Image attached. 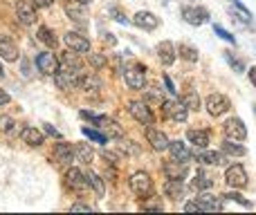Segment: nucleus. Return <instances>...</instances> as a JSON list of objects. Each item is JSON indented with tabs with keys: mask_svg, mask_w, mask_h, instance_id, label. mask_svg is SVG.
Listing matches in <instances>:
<instances>
[{
	"mask_svg": "<svg viewBox=\"0 0 256 215\" xmlns=\"http://www.w3.org/2000/svg\"><path fill=\"white\" fill-rule=\"evenodd\" d=\"M61 63H63V67H68V70H74V72H81V63H79V58L74 56L72 52H63V56H61Z\"/></svg>",
	"mask_w": 256,
	"mask_h": 215,
	"instance_id": "36",
	"label": "nucleus"
},
{
	"mask_svg": "<svg viewBox=\"0 0 256 215\" xmlns=\"http://www.w3.org/2000/svg\"><path fill=\"white\" fill-rule=\"evenodd\" d=\"M222 153L230 155V157H243V155H248V148L240 144H236L234 139H227L225 144H222Z\"/></svg>",
	"mask_w": 256,
	"mask_h": 215,
	"instance_id": "30",
	"label": "nucleus"
},
{
	"mask_svg": "<svg viewBox=\"0 0 256 215\" xmlns=\"http://www.w3.org/2000/svg\"><path fill=\"white\" fill-rule=\"evenodd\" d=\"M132 22H135L137 27H142L144 31H153L160 27V18L150 11H137L135 18H132Z\"/></svg>",
	"mask_w": 256,
	"mask_h": 215,
	"instance_id": "16",
	"label": "nucleus"
},
{
	"mask_svg": "<svg viewBox=\"0 0 256 215\" xmlns=\"http://www.w3.org/2000/svg\"><path fill=\"white\" fill-rule=\"evenodd\" d=\"M146 141L150 144L153 150H166L168 148V137L158 128H146Z\"/></svg>",
	"mask_w": 256,
	"mask_h": 215,
	"instance_id": "14",
	"label": "nucleus"
},
{
	"mask_svg": "<svg viewBox=\"0 0 256 215\" xmlns=\"http://www.w3.org/2000/svg\"><path fill=\"white\" fill-rule=\"evenodd\" d=\"M176 49H178V54H180V58H184V61H189V63H196V61H198V49L191 47V45L180 43Z\"/></svg>",
	"mask_w": 256,
	"mask_h": 215,
	"instance_id": "34",
	"label": "nucleus"
},
{
	"mask_svg": "<svg viewBox=\"0 0 256 215\" xmlns=\"http://www.w3.org/2000/svg\"><path fill=\"white\" fill-rule=\"evenodd\" d=\"M74 157L79 159V162H84V164H90L92 162V157H94V153H92V148H90L88 144H76L74 146Z\"/></svg>",
	"mask_w": 256,
	"mask_h": 215,
	"instance_id": "33",
	"label": "nucleus"
},
{
	"mask_svg": "<svg viewBox=\"0 0 256 215\" xmlns=\"http://www.w3.org/2000/svg\"><path fill=\"white\" fill-rule=\"evenodd\" d=\"M12 126H16V123H14V119H12V117H0V130L9 132V130H12Z\"/></svg>",
	"mask_w": 256,
	"mask_h": 215,
	"instance_id": "47",
	"label": "nucleus"
},
{
	"mask_svg": "<svg viewBox=\"0 0 256 215\" xmlns=\"http://www.w3.org/2000/svg\"><path fill=\"white\" fill-rule=\"evenodd\" d=\"M204 106H207V110H209V114L212 117H220V114H225L227 110H230L232 106H230V99L225 97V94H209L207 97V101H204Z\"/></svg>",
	"mask_w": 256,
	"mask_h": 215,
	"instance_id": "9",
	"label": "nucleus"
},
{
	"mask_svg": "<svg viewBox=\"0 0 256 215\" xmlns=\"http://www.w3.org/2000/svg\"><path fill=\"white\" fill-rule=\"evenodd\" d=\"M36 67H38L43 74H54L58 70V58L52 52H40L36 56Z\"/></svg>",
	"mask_w": 256,
	"mask_h": 215,
	"instance_id": "13",
	"label": "nucleus"
},
{
	"mask_svg": "<svg viewBox=\"0 0 256 215\" xmlns=\"http://www.w3.org/2000/svg\"><path fill=\"white\" fill-rule=\"evenodd\" d=\"M158 58H160V63H162L164 67L173 65V63H176V58H178L176 45H173L171 40H162V43L158 45Z\"/></svg>",
	"mask_w": 256,
	"mask_h": 215,
	"instance_id": "12",
	"label": "nucleus"
},
{
	"mask_svg": "<svg viewBox=\"0 0 256 215\" xmlns=\"http://www.w3.org/2000/svg\"><path fill=\"white\" fill-rule=\"evenodd\" d=\"M194 189L196 191H209V189H214V177L209 175V173H204V171H198L194 175Z\"/></svg>",
	"mask_w": 256,
	"mask_h": 215,
	"instance_id": "28",
	"label": "nucleus"
},
{
	"mask_svg": "<svg viewBox=\"0 0 256 215\" xmlns=\"http://www.w3.org/2000/svg\"><path fill=\"white\" fill-rule=\"evenodd\" d=\"M184 211H198V204H196V200H194V202H189V204H186V207H184Z\"/></svg>",
	"mask_w": 256,
	"mask_h": 215,
	"instance_id": "54",
	"label": "nucleus"
},
{
	"mask_svg": "<svg viewBox=\"0 0 256 215\" xmlns=\"http://www.w3.org/2000/svg\"><path fill=\"white\" fill-rule=\"evenodd\" d=\"M0 58L2 61H16L18 58V45L9 36H0Z\"/></svg>",
	"mask_w": 256,
	"mask_h": 215,
	"instance_id": "21",
	"label": "nucleus"
},
{
	"mask_svg": "<svg viewBox=\"0 0 256 215\" xmlns=\"http://www.w3.org/2000/svg\"><path fill=\"white\" fill-rule=\"evenodd\" d=\"M164 175L171 177V180H184L186 177V164L184 162H178V159H173V162H166L162 166Z\"/></svg>",
	"mask_w": 256,
	"mask_h": 215,
	"instance_id": "20",
	"label": "nucleus"
},
{
	"mask_svg": "<svg viewBox=\"0 0 256 215\" xmlns=\"http://www.w3.org/2000/svg\"><path fill=\"white\" fill-rule=\"evenodd\" d=\"M128 112H130V117L135 119V121L144 123V126H153V121H155L153 112H150L146 101H130L128 103Z\"/></svg>",
	"mask_w": 256,
	"mask_h": 215,
	"instance_id": "4",
	"label": "nucleus"
},
{
	"mask_svg": "<svg viewBox=\"0 0 256 215\" xmlns=\"http://www.w3.org/2000/svg\"><path fill=\"white\" fill-rule=\"evenodd\" d=\"M66 13L70 18H74L76 22H84L86 20V4L79 2V0H72V2L66 4Z\"/></svg>",
	"mask_w": 256,
	"mask_h": 215,
	"instance_id": "27",
	"label": "nucleus"
},
{
	"mask_svg": "<svg viewBox=\"0 0 256 215\" xmlns=\"http://www.w3.org/2000/svg\"><path fill=\"white\" fill-rule=\"evenodd\" d=\"M164 85H166V90H168V92H171V94H176V92H178V90H176V85H173V81L168 79L166 74H164Z\"/></svg>",
	"mask_w": 256,
	"mask_h": 215,
	"instance_id": "50",
	"label": "nucleus"
},
{
	"mask_svg": "<svg viewBox=\"0 0 256 215\" xmlns=\"http://www.w3.org/2000/svg\"><path fill=\"white\" fill-rule=\"evenodd\" d=\"M168 150H171L173 159H178V162H184L189 164L191 159H194V155H191V150L186 148V144L182 139H176V141H168Z\"/></svg>",
	"mask_w": 256,
	"mask_h": 215,
	"instance_id": "17",
	"label": "nucleus"
},
{
	"mask_svg": "<svg viewBox=\"0 0 256 215\" xmlns=\"http://www.w3.org/2000/svg\"><path fill=\"white\" fill-rule=\"evenodd\" d=\"M9 101H12V97H9L7 92H2V90H0V106H7Z\"/></svg>",
	"mask_w": 256,
	"mask_h": 215,
	"instance_id": "52",
	"label": "nucleus"
},
{
	"mask_svg": "<svg viewBox=\"0 0 256 215\" xmlns=\"http://www.w3.org/2000/svg\"><path fill=\"white\" fill-rule=\"evenodd\" d=\"M214 34H216V36H220V38H222V40H227V43H234V45H236L234 34H230V31H227L225 27H220V25H214Z\"/></svg>",
	"mask_w": 256,
	"mask_h": 215,
	"instance_id": "39",
	"label": "nucleus"
},
{
	"mask_svg": "<svg viewBox=\"0 0 256 215\" xmlns=\"http://www.w3.org/2000/svg\"><path fill=\"white\" fill-rule=\"evenodd\" d=\"M20 139L25 141L27 146H40L45 141V135L38 130V128H34V126H25L20 130Z\"/></svg>",
	"mask_w": 256,
	"mask_h": 215,
	"instance_id": "24",
	"label": "nucleus"
},
{
	"mask_svg": "<svg viewBox=\"0 0 256 215\" xmlns=\"http://www.w3.org/2000/svg\"><path fill=\"white\" fill-rule=\"evenodd\" d=\"M128 184H130L132 193L140 195V198H148V195L153 193V180H150V175L144 173V171L132 173L130 180H128Z\"/></svg>",
	"mask_w": 256,
	"mask_h": 215,
	"instance_id": "1",
	"label": "nucleus"
},
{
	"mask_svg": "<svg viewBox=\"0 0 256 215\" xmlns=\"http://www.w3.org/2000/svg\"><path fill=\"white\" fill-rule=\"evenodd\" d=\"M164 195L171 200L184 198V184H182V180H171V177H166V182H164Z\"/></svg>",
	"mask_w": 256,
	"mask_h": 215,
	"instance_id": "25",
	"label": "nucleus"
},
{
	"mask_svg": "<svg viewBox=\"0 0 256 215\" xmlns=\"http://www.w3.org/2000/svg\"><path fill=\"white\" fill-rule=\"evenodd\" d=\"M76 88L86 90V92H94V90H102V81L94 74H86V76L79 74V85H76Z\"/></svg>",
	"mask_w": 256,
	"mask_h": 215,
	"instance_id": "29",
	"label": "nucleus"
},
{
	"mask_svg": "<svg viewBox=\"0 0 256 215\" xmlns=\"http://www.w3.org/2000/svg\"><path fill=\"white\" fill-rule=\"evenodd\" d=\"M106 43H108V45H115V43H117L115 36H112V34H106Z\"/></svg>",
	"mask_w": 256,
	"mask_h": 215,
	"instance_id": "55",
	"label": "nucleus"
},
{
	"mask_svg": "<svg viewBox=\"0 0 256 215\" xmlns=\"http://www.w3.org/2000/svg\"><path fill=\"white\" fill-rule=\"evenodd\" d=\"M142 209H146V211H162V198H153V200H148V202H144L142 204Z\"/></svg>",
	"mask_w": 256,
	"mask_h": 215,
	"instance_id": "40",
	"label": "nucleus"
},
{
	"mask_svg": "<svg viewBox=\"0 0 256 215\" xmlns=\"http://www.w3.org/2000/svg\"><path fill=\"white\" fill-rule=\"evenodd\" d=\"M72 211H92V207H90V204L76 202V204H72Z\"/></svg>",
	"mask_w": 256,
	"mask_h": 215,
	"instance_id": "49",
	"label": "nucleus"
},
{
	"mask_svg": "<svg viewBox=\"0 0 256 215\" xmlns=\"http://www.w3.org/2000/svg\"><path fill=\"white\" fill-rule=\"evenodd\" d=\"M124 79H126V83H128V88H132V90H142L144 88V83H146V67L144 65H130V67H124Z\"/></svg>",
	"mask_w": 256,
	"mask_h": 215,
	"instance_id": "5",
	"label": "nucleus"
},
{
	"mask_svg": "<svg viewBox=\"0 0 256 215\" xmlns=\"http://www.w3.org/2000/svg\"><path fill=\"white\" fill-rule=\"evenodd\" d=\"M186 139H189L191 144L196 146V148H207L209 132L207 130H196V128H191V130H186Z\"/></svg>",
	"mask_w": 256,
	"mask_h": 215,
	"instance_id": "26",
	"label": "nucleus"
},
{
	"mask_svg": "<svg viewBox=\"0 0 256 215\" xmlns=\"http://www.w3.org/2000/svg\"><path fill=\"white\" fill-rule=\"evenodd\" d=\"M222 200H234V202L243 204L245 209H250V207H252V204H250L248 200H245V198H243V195H240V193H236V191H234V193H227V195H222Z\"/></svg>",
	"mask_w": 256,
	"mask_h": 215,
	"instance_id": "41",
	"label": "nucleus"
},
{
	"mask_svg": "<svg viewBox=\"0 0 256 215\" xmlns=\"http://www.w3.org/2000/svg\"><path fill=\"white\" fill-rule=\"evenodd\" d=\"M63 40H66V45L72 49V52H79V54L90 52V40L86 38V36L76 34V31H68V34L63 36Z\"/></svg>",
	"mask_w": 256,
	"mask_h": 215,
	"instance_id": "11",
	"label": "nucleus"
},
{
	"mask_svg": "<svg viewBox=\"0 0 256 215\" xmlns=\"http://www.w3.org/2000/svg\"><path fill=\"white\" fill-rule=\"evenodd\" d=\"M92 121L97 123L99 128H102L104 135H106L108 139H122V137H124V128H122L120 123L115 121V119H110V117H97V114H94Z\"/></svg>",
	"mask_w": 256,
	"mask_h": 215,
	"instance_id": "6",
	"label": "nucleus"
},
{
	"mask_svg": "<svg viewBox=\"0 0 256 215\" xmlns=\"http://www.w3.org/2000/svg\"><path fill=\"white\" fill-rule=\"evenodd\" d=\"M79 74L81 72L68 70V67H58L52 76H54V83L58 85V90H72L79 85Z\"/></svg>",
	"mask_w": 256,
	"mask_h": 215,
	"instance_id": "3",
	"label": "nucleus"
},
{
	"mask_svg": "<svg viewBox=\"0 0 256 215\" xmlns=\"http://www.w3.org/2000/svg\"><path fill=\"white\" fill-rule=\"evenodd\" d=\"M81 132H84L90 141H97V144H108V137L104 135V132H99V130H92V128L84 126V128H81Z\"/></svg>",
	"mask_w": 256,
	"mask_h": 215,
	"instance_id": "37",
	"label": "nucleus"
},
{
	"mask_svg": "<svg viewBox=\"0 0 256 215\" xmlns=\"http://www.w3.org/2000/svg\"><path fill=\"white\" fill-rule=\"evenodd\" d=\"M108 13H110V16H115V20H117V22H122V25H128V22H130V20H128V18H126L117 7H110V9H108Z\"/></svg>",
	"mask_w": 256,
	"mask_h": 215,
	"instance_id": "45",
	"label": "nucleus"
},
{
	"mask_svg": "<svg viewBox=\"0 0 256 215\" xmlns=\"http://www.w3.org/2000/svg\"><path fill=\"white\" fill-rule=\"evenodd\" d=\"M4 74V70H2V65H0V76H2Z\"/></svg>",
	"mask_w": 256,
	"mask_h": 215,
	"instance_id": "56",
	"label": "nucleus"
},
{
	"mask_svg": "<svg viewBox=\"0 0 256 215\" xmlns=\"http://www.w3.org/2000/svg\"><path fill=\"white\" fill-rule=\"evenodd\" d=\"M54 159L58 164H63V166H72V162H74V146L66 144V141L56 144L54 146Z\"/></svg>",
	"mask_w": 256,
	"mask_h": 215,
	"instance_id": "15",
	"label": "nucleus"
},
{
	"mask_svg": "<svg viewBox=\"0 0 256 215\" xmlns=\"http://www.w3.org/2000/svg\"><path fill=\"white\" fill-rule=\"evenodd\" d=\"M225 61L230 63V65L234 67L236 72H245V65H243V61H238V58H234V56H232L230 52H225Z\"/></svg>",
	"mask_w": 256,
	"mask_h": 215,
	"instance_id": "42",
	"label": "nucleus"
},
{
	"mask_svg": "<svg viewBox=\"0 0 256 215\" xmlns=\"http://www.w3.org/2000/svg\"><path fill=\"white\" fill-rule=\"evenodd\" d=\"M36 38L40 40L43 45H48V47H56V36H54V31L50 29V27H38V31H36Z\"/></svg>",
	"mask_w": 256,
	"mask_h": 215,
	"instance_id": "32",
	"label": "nucleus"
},
{
	"mask_svg": "<svg viewBox=\"0 0 256 215\" xmlns=\"http://www.w3.org/2000/svg\"><path fill=\"white\" fill-rule=\"evenodd\" d=\"M86 182H88V186H92V191L99 195V198H102L104 191H106V189H104V180H102V177H99L97 173L88 171V173H86Z\"/></svg>",
	"mask_w": 256,
	"mask_h": 215,
	"instance_id": "35",
	"label": "nucleus"
},
{
	"mask_svg": "<svg viewBox=\"0 0 256 215\" xmlns=\"http://www.w3.org/2000/svg\"><path fill=\"white\" fill-rule=\"evenodd\" d=\"M232 9H234L236 13H238V18L245 22V25H252L254 22V16H252V11H250L248 7H245L240 0H232Z\"/></svg>",
	"mask_w": 256,
	"mask_h": 215,
	"instance_id": "31",
	"label": "nucleus"
},
{
	"mask_svg": "<svg viewBox=\"0 0 256 215\" xmlns=\"http://www.w3.org/2000/svg\"><path fill=\"white\" fill-rule=\"evenodd\" d=\"M196 204H198V211H222V200H216L209 193L198 195Z\"/></svg>",
	"mask_w": 256,
	"mask_h": 215,
	"instance_id": "22",
	"label": "nucleus"
},
{
	"mask_svg": "<svg viewBox=\"0 0 256 215\" xmlns=\"http://www.w3.org/2000/svg\"><path fill=\"white\" fill-rule=\"evenodd\" d=\"M182 103H184L189 110H200V97L196 92H189L184 99H182Z\"/></svg>",
	"mask_w": 256,
	"mask_h": 215,
	"instance_id": "38",
	"label": "nucleus"
},
{
	"mask_svg": "<svg viewBox=\"0 0 256 215\" xmlns=\"http://www.w3.org/2000/svg\"><path fill=\"white\" fill-rule=\"evenodd\" d=\"M222 130H225L227 139H234V141H243L245 137H248V128H245L243 119H238V117L227 119V123L222 126Z\"/></svg>",
	"mask_w": 256,
	"mask_h": 215,
	"instance_id": "7",
	"label": "nucleus"
},
{
	"mask_svg": "<svg viewBox=\"0 0 256 215\" xmlns=\"http://www.w3.org/2000/svg\"><path fill=\"white\" fill-rule=\"evenodd\" d=\"M34 7H50V4L54 2V0H30Z\"/></svg>",
	"mask_w": 256,
	"mask_h": 215,
	"instance_id": "51",
	"label": "nucleus"
},
{
	"mask_svg": "<svg viewBox=\"0 0 256 215\" xmlns=\"http://www.w3.org/2000/svg\"><path fill=\"white\" fill-rule=\"evenodd\" d=\"M16 16H18V20H20L22 25H32V22L36 20L34 4H32L30 0H22V2H18L16 4Z\"/></svg>",
	"mask_w": 256,
	"mask_h": 215,
	"instance_id": "18",
	"label": "nucleus"
},
{
	"mask_svg": "<svg viewBox=\"0 0 256 215\" xmlns=\"http://www.w3.org/2000/svg\"><path fill=\"white\" fill-rule=\"evenodd\" d=\"M180 16L194 27H200L209 20V11L204 7H182Z\"/></svg>",
	"mask_w": 256,
	"mask_h": 215,
	"instance_id": "10",
	"label": "nucleus"
},
{
	"mask_svg": "<svg viewBox=\"0 0 256 215\" xmlns=\"http://www.w3.org/2000/svg\"><path fill=\"white\" fill-rule=\"evenodd\" d=\"M66 180H68V186H70V189H74V191H79V193L88 189L86 173H81L79 168H70V171H68V175H66Z\"/></svg>",
	"mask_w": 256,
	"mask_h": 215,
	"instance_id": "23",
	"label": "nucleus"
},
{
	"mask_svg": "<svg viewBox=\"0 0 256 215\" xmlns=\"http://www.w3.org/2000/svg\"><path fill=\"white\" fill-rule=\"evenodd\" d=\"M200 164H207V166H222L227 162V157L222 153H216V150H204L200 148V153H196Z\"/></svg>",
	"mask_w": 256,
	"mask_h": 215,
	"instance_id": "19",
	"label": "nucleus"
},
{
	"mask_svg": "<svg viewBox=\"0 0 256 215\" xmlns=\"http://www.w3.org/2000/svg\"><path fill=\"white\" fill-rule=\"evenodd\" d=\"M225 180L232 189H245L248 186V173H245V168L240 164H234V166H230L225 171Z\"/></svg>",
	"mask_w": 256,
	"mask_h": 215,
	"instance_id": "8",
	"label": "nucleus"
},
{
	"mask_svg": "<svg viewBox=\"0 0 256 215\" xmlns=\"http://www.w3.org/2000/svg\"><path fill=\"white\" fill-rule=\"evenodd\" d=\"M162 112H164V117L176 121V123H184L186 117H189V108H186L182 101H166V99H164Z\"/></svg>",
	"mask_w": 256,
	"mask_h": 215,
	"instance_id": "2",
	"label": "nucleus"
},
{
	"mask_svg": "<svg viewBox=\"0 0 256 215\" xmlns=\"http://www.w3.org/2000/svg\"><path fill=\"white\" fill-rule=\"evenodd\" d=\"M122 150L130 155H140V146H135V141H122Z\"/></svg>",
	"mask_w": 256,
	"mask_h": 215,
	"instance_id": "46",
	"label": "nucleus"
},
{
	"mask_svg": "<svg viewBox=\"0 0 256 215\" xmlns=\"http://www.w3.org/2000/svg\"><path fill=\"white\" fill-rule=\"evenodd\" d=\"M90 65H92V67H97V70H99V67H104V65H106V56H102V54H90Z\"/></svg>",
	"mask_w": 256,
	"mask_h": 215,
	"instance_id": "44",
	"label": "nucleus"
},
{
	"mask_svg": "<svg viewBox=\"0 0 256 215\" xmlns=\"http://www.w3.org/2000/svg\"><path fill=\"white\" fill-rule=\"evenodd\" d=\"M248 76H250V81H252V85H256V67L248 70Z\"/></svg>",
	"mask_w": 256,
	"mask_h": 215,
	"instance_id": "53",
	"label": "nucleus"
},
{
	"mask_svg": "<svg viewBox=\"0 0 256 215\" xmlns=\"http://www.w3.org/2000/svg\"><path fill=\"white\" fill-rule=\"evenodd\" d=\"M146 99H150V101H155V103H162L164 101V94H162V90H160V88H150L148 92H146Z\"/></svg>",
	"mask_w": 256,
	"mask_h": 215,
	"instance_id": "43",
	"label": "nucleus"
},
{
	"mask_svg": "<svg viewBox=\"0 0 256 215\" xmlns=\"http://www.w3.org/2000/svg\"><path fill=\"white\" fill-rule=\"evenodd\" d=\"M43 126H45V132H48V135H52V137H56V139H61V132H58L54 126H50V123H43Z\"/></svg>",
	"mask_w": 256,
	"mask_h": 215,
	"instance_id": "48",
	"label": "nucleus"
}]
</instances>
